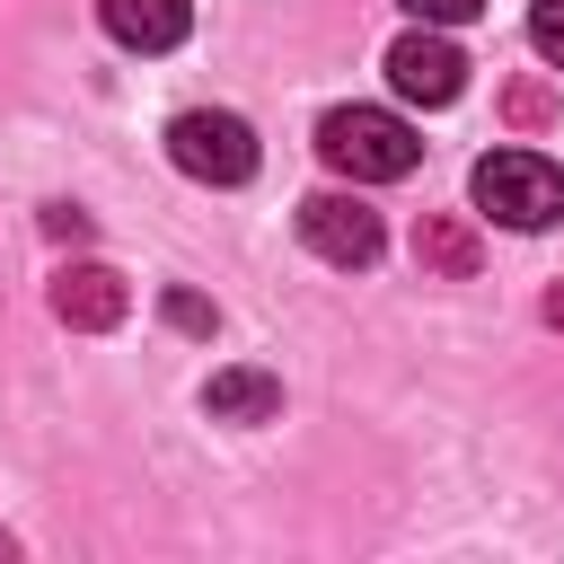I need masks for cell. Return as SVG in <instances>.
I'll use <instances>...</instances> for the list:
<instances>
[{
  "instance_id": "obj_1",
  "label": "cell",
  "mask_w": 564,
  "mask_h": 564,
  "mask_svg": "<svg viewBox=\"0 0 564 564\" xmlns=\"http://www.w3.org/2000/svg\"><path fill=\"white\" fill-rule=\"evenodd\" d=\"M317 159L344 167L352 185H397V176H414L423 141H414V123L388 115V106H335V115L317 123Z\"/></svg>"
},
{
  "instance_id": "obj_2",
  "label": "cell",
  "mask_w": 564,
  "mask_h": 564,
  "mask_svg": "<svg viewBox=\"0 0 564 564\" xmlns=\"http://www.w3.org/2000/svg\"><path fill=\"white\" fill-rule=\"evenodd\" d=\"M467 194H476V212L502 220V229H555V220H564V167L538 159V150H494V159H476Z\"/></svg>"
},
{
  "instance_id": "obj_3",
  "label": "cell",
  "mask_w": 564,
  "mask_h": 564,
  "mask_svg": "<svg viewBox=\"0 0 564 564\" xmlns=\"http://www.w3.org/2000/svg\"><path fill=\"white\" fill-rule=\"evenodd\" d=\"M167 159H176L194 185H247V176H256V132H247V115H229V106H185V115L167 123Z\"/></svg>"
},
{
  "instance_id": "obj_4",
  "label": "cell",
  "mask_w": 564,
  "mask_h": 564,
  "mask_svg": "<svg viewBox=\"0 0 564 564\" xmlns=\"http://www.w3.org/2000/svg\"><path fill=\"white\" fill-rule=\"evenodd\" d=\"M388 88H397L405 106H449V97L467 88V53L449 44V26L397 35V44H388Z\"/></svg>"
},
{
  "instance_id": "obj_5",
  "label": "cell",
  "mask_w": 564,
  "mask_h": 564,
  "mask_svg": "<svg viewBox=\"0 0 564 564\" xmlns=\"http://www.w3.org/2000/svg\"><path fill=\"white\" fill-rule=\"evenodd\" d=\"M300 238H308L326 264H344V273L379 264V247H388V229H379V212H370L361 194H308V203H300Z\"/></svg>"
},
{
  "instance_id": "obj_6",
  "label": "cell",
  "mask_w": 564,
  "mask_h": 564,
  "mask_svg": "<svg viewBox=\"0 0 564 564\" xmlns=\"http://www.w3.org/2000/svg\"><path fill=\"white\" fill-rule=\"evenodd\" d=\"M123 308H132V291H123L115 264H62V273H53V317H62V326H88V335H97V326H115Z\"/></svg>"
},
{
  "instance_id": "obj_7",
  "label": "cell",
  "mask_w": 564,
  "mask_h": 564,
  "mask_svg": "<svg viewBox=\"0 0 564 564\" xmlns=\"http://www.w3.org/2000/svg\"><path fill=\"white\" fill-rule=\"evenodd\" d=\"M97 18H106V35L132 44V53H176L185 26H194L185 0H97Z\"/></svg>"
},
{
  "instance_id": "obj_8",
  "label": "cell",
  "mask_w": 564,
  "mask_h": 564,
  "mask_svg": "<svg viewBox=\"0 0 564 564\" xmlns=\"http://www.w3.org/2000/svg\"><path fill=\"white\" fill-rule=\"evenodd\" d=\"M203 405H212L220 423H264V414L282 405V388H273L264 370H212V388H203Z\"/></svg>"
},
{
  "instance_id": "obj_9",
  "label": "cell",
  "mask_w": 564,
  "mask_h": 564,
  "mask_svg": "<svg viewBox=\"0 0 564 564\" xmlns=\"http://www.w3.org/2000/svg\"><path fill=\"white\" fill-rule=\"evenodd\" d=\"M414 256H423L432 273L467 282V273H476V229H467V220H441V212H432V220L414 229Z\"/></svg>"
},
{
  "instance_id": "obj_10",
  "label": "cell",
  "mask_w": 564,
  "mask_h": 564,
  "mask_svg": "<svg viewBox=\"0 0 564 564\" xmlns=\"http://www.w3.org/2000/svg\"><path fill=\"white\" fill-rule=\"evenodd\" d=\"M529 44L564 70V0H529Z\"/></svg>"
},
{
  "instance_id": "obj_11",
  "label": "cell",
  "mask_w": 564,
  "mask_h": 564,
  "mask_svg": "<svg viewBox=\"0 0 564 564\" xmlns=\"http://www.w3.org/2000/svg\"><path fill=\"white\" fill-rule=\"evenodd\" d=\"M397 9H405V18H423V26H467L485 0H397Z\"/></svg>"
},
{
  "instance_id": "obj_12",
  "label": "cell",
  "mask_w": 564,
  "mask_h": 564,
  "mask_svg": "<svg viewBox=\"0 0 564 564\" xmlns=\"http://www.w3.org/2000/svg\"><path fill=\"white\" fill-rule=\"evenodd\" d=\"M167 317H176V326H194V335H212V308H203L194 291H167Z\"/></svg>"
},
{
  "instance_id": "obj_13",
  "label": "cell",
  "mask_w": 564,
  "mask_h": 564,
  "mask_svg": "<svg viewBox=\"0 0 564 564\" xmlns=\"http://www.w3.org/2000/svg\"><path fill=\"white\" fill-rule=\"evenodd\" d=\"M44 229H53V238H88V220H79L70 203H53V212H44Z\"/></svg>"
},
{
  "instance_id": "obj_14",
  "label": "cell",
  "mask_w": 564,
  "mask_h": 564,
  "mask_svg": "<svg viewBox=\"0 0 564 564\" xmlns=\"http://www.w3.org/2000/svg\"><path fill=\"white\" fill-rule=\"evenodd\" d=\"M546 326H564V291H546Z\"/></svg>"
}]
</instances>
